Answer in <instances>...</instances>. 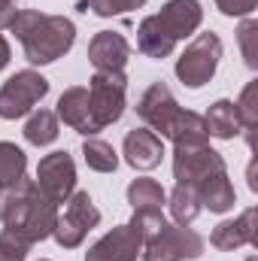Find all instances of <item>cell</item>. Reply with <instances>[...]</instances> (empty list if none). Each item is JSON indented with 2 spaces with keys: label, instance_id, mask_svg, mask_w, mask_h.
Masks as SVG:
<instances>
[{
  "label": "cell",
  "instance_id": "6da1fadb",
  "mask_svg": "<svg viewBox=\"0 0 258 261\" xmlns=\"http://www.w3.org/2000/svg\"><path fill=\"white\" fill-rule=\"evenodd\" d=\"M173 176L179 186H189L200 206L210 213H228L237 203L234 186L228 179V164L216 149H210V143L173 146Z\"/></svg>",
  "mask_w": 258,
  "mask_h": 261
},
{
  "label": "cell",
  "instance_id": "7a4b0ae2",
  "mask_svg": "<svg viewBox=\"0 0 258 261\" xmlns=\"http://www.w3.org/2000/svg\"><path fill=\"white\" fill-rule=\"evenodd\" d=\"M58 219V203H52L49 197L37 189L34 179H21L15 189H9L0 197V222L3 231L12 234L15 240L34 246L46 237H52Z\"/></svg>",
  "mask_w": 258,
  "mask_h": 261
},
{
  "label": "cell",
  "instance_id": "3957f363",
  "mask_svg": "<svg viewBox=\"0 0 258 261\" xmlns=\"http://www.w3.org/2000/svg\"><path fill=\"white\" fill-rule=\"evenodd\" d=\"M9 31L24 49L31 64H52L64 58L76 43V24L64 15H49L40 9H18Z\"/></svg>",
  "mask_w": 258,
  "mask_h": 261
},
{
  "label": "cell",
  "instance_id": "277c9868",
  "mask_svg": "<svg viewBox=\"0 0 258 261\" xmlns=\"http://www.w3.org/2000/svg\"><path fill=\"white\" fill-rule=\"evenodd\" d=\"M203 255V237L189 225L164 222L149 240H143V261H194Z\"/></svg>",
  "mask_w": 258,
  "mask_h": 261
},
{
  "label": "cell",
  "instance_id": "5b68a950",
  "mask_svg": "<svg viewBox=\"0 0 258 261\" xmlns=\"http://www.w3.org/2000/svg\"><path fill=\"white\" fill-rule=\"evenodd\" d=\"M125 94H128L125 70H94V76L88 79V103L100 130L122 119Z\"/></svg>",
  "mask_w": 258,
  "mask_h": 261
},
{
  "label": "cell",
  "instance_id": "8992f818",
  "mask_svg": "<svg viewBox=\"0 0 258 261\" xmlns=\"http://www.w3.org/2000/svg\"><path fill=\"white\" fill-rule=\"evenodd\" d=\"M219 61H222V40H219V34H213V31L197 34L186 46V52L179 55V61H176V76L189 88H203L216 76Z\"/></svg>",
  "mask_w": 258,
  "mask_h": 261
},
{
  "label": "cell",
  "instance_id": "52a82bcc",
  "mask_svg": "<svg viewBox=\"0 0 258 261\" xmlns=\"http://www.w3.org/2000/svg\"><path fill=\"white\" fill-rule=\"evenodd\" d=\"M49 94V79L37 70H18L12 73L3 88H0V119L15 122L28 113H34V107Z\"/></svg>",
  "mask_w": 258,
  "mask_h": 261
},
{
  "label": "cell",
  "instance_id": "ba28073f",
  "mask_svg": "<svg viewBox=\"0 0 258 261\" xmlns=\"http://www.w3.org/2000/svg\"><path fill=\"white\" fill-rule=\"evenodd\" d=\"M64 203L67 206H64V213H58V219H55L52 237H55L58 246L76 249V246L85 240V234H88L91 228H97L100 210L94 206V200H91L88 192H73Z\"/></svg>",
  "mask_w": 258,
  "mask_h": 261
},
{
  "label": "cell",
  "instance_id": "9c48e42d",
  "mask_svg": "<svg viewBox=\"0 0 258 261\" xmlns=\"http://www.w3.org/2000/svg\"><path fill=\"white\" fill-rule=\"evenodd\" d=\"M34 182L52 203H64L76 189V164H73L70 152L61 149V152H49L46 158H40Z\"/></svg>",
  "mask_w": 258,
  "mask_h": 261
},
{
  "label": "cell",
  "instance_id": "30bf717a",
  "mask_svg": "<svg viewBox=\"0 0 258 261\" xmlns=\"http://www.w3.org/2000/svg\"><path fill=\"white\" fill-rule=\"evenodd\" d=\"M179 113H183V107L176 103V97L170 94V88H167L164 82H152V85L143 91V97L137 100V116H140V122L149 130H155L158 137H167V134H170V128H173L176 119H179Z\"/></svg>",
  "mask_w": 258,
  "mask_h": 261
},
{
  "label": "cell",
  "instance_id": "8fae6325",
  "mask_svg": "<svg viewBox=\"0 0 258 261\" xmlns=\"http://www.w3.org/2000/svg\"><path fill=\"white\" fill-rule=\"evenodd\" d=\"M143 252V234L134 225H119L110 234H104L88 252L85 261H137Z\"/></svg>",
  "mask_w": 258,
  "mask_h": 261
},
{
  "label": "cell",
  "instance_id": "7c38bea8",
  "mask_svg": "<svg viewBox=\"0 0 258 261\" xmlns=\"http://www.w3.org/2000/svg\"><path fill=\"white\" fill-rule=\"evenodd\" d=\"M255 219L258 210L249 206L243 210L237 219H228V222H219L210 234V246H216L219 252H234L240 246H258V234H255Z\"/></svg>",
  "mask_w": 258,
  "mask_h": 261
},
{
  "label": "cell",
  "instance_id": "4fadbf2b",
  "mask_svg": "<svg viewBox=\"0 0 258 261\" xmlns=\"http://www.w3.org/2000/svg\"><path fill=\"white\" fill-rule=\"evenodd\" d=\"M58 122H64L67 128L79 130L85 137H94L97 134V122L91 116V103H88V88L85 85H73L67 88L64 94L58 97Z\"/></svg>",
  "mask_w": 258,
  "mask_h": 261
},
{
  "label": "cell",
  "instance_id": "5bb4252c",
  "mask_svg": "<svg viewBox=\"0 0 258 261\" xmlns=\"http://www.w3.org/2000/svg\"><path fill=\"white\" fill-rule=\"evenodd\" d=\"M131 58V43L119 31H97L88 43V61L94 70H125Z\"/></svg>",
  "mask_w": 258,
  "mask_h": 261
},
{
  "label": "cell",
  "instance_id": "9a60e30c",
  "mask_svg": "<svg viewBox=\"0 0 258 261\" xmlns=\"http://www.w3.org/2000/svg\"><path fill=\"white\" fill-rule=\"evenodd\" d=\"M155 18H158V24H161V28L179 43V40L192 37L194 31L200 28V21H203V9H200L197 0H167Z\"/></svg>",
  "mask_w": 258,
  "mask_h": 261
},
{
  "label": "cell",
  "instance_id": "2e32d148",
  "mask_svg": "<svg viewBox=\"0 0 258 261\" xmlns=\"http://www.w3.org/2000/svg\"><path fill=\"white\" fill-rule=\"evenodd\" d=\"M122 155H125V161H128L134 170H152V167H158L161 158H164V143H161V137H158L155 130L134 128V130H128V137H125Z\"/></svg>",
  "mask_w": 258,
  "mask_h": 261
},
{
  "label": "cell",
  "instance_id": "e0dca14e",
  "mask_svg": "<svg viewBox=\"0 0 258 261\" xmlns=\"http://www.w3.org/2000/svg\"><path fill=\"white\" fill-rule=\"evenodd\" d=\"M173 46H176V40L158 24L155 15H146L140 21V28H137V49L146 58H167L173 52Z\"/></svg>",
  "mask_w": 258,
  "mask_h": 261
},
{
  "label": "cell",
  "instance_id": "ac0fdd59",
  "mask_svg": "<svg viewBox=\"0 0 258 261\" xmlns=\"http://www.w3.org/2000/svg\"><path fill=\"white\" fill-rule=\"evenodd\" d=\"M203 122H207V134L219 137V140H234L243 130L240 119H237V110H234V100H225V97L216 100V103H210Z\"/></svg>",
  "mask_w": 258,
  "mask_h": 261
},
{
  "label": "cell",
  "instance_id": "d6986e66",
  "mask_svg": "<svg viewBox=\"0 0 258 261\" xmlns=\"http://www.w3.org/2000/svg\"><path fill=\"white\" fill-rule=\"evenodd\" d=\"M24 170H28V155L15 143L0 140V189L3 192L15 189L24 179Z\"/></svg>",
  "mask_w": 258,
  "mask_h": 261
},
{
  "label": "cell",
  "instance_id": "ffe728a7",
  "mask_svg": "<svg viewBox=\"0 0 258 261\" xmlns=\"http://www.w3.org/2000/svg\"><path fill=\"white\" fill-rule=\"evenodd\" d=\"M167 140L173 146H186V143H210V134H207V122L200 113H192V110H183L176 125L170 128Z\"/></svg>",
  "mask_w": 258,
  "mask_h": 261
},
{
  "label": "cell",
  "instance_id": "44dd1931",
  "mask_svg": "<svg viewBox=\"0 0 258 261\" xmlns=\"http://www.w3.org/2000/svg\"><path fill=\"white\" fill-rule=\"evenodd\" d=\"M128 203L134 210H164L167 203V192L161 189V182L140 176L128 186Z\"/></svg>",
  "mask_w": 258,
  "mask_h": 261
},
{
  "label": "cell",
  "instance_id": "7402d4cb",
  "mask_svg": "<svg viewBox=\"0 0 258 261\" xmlns=\"http://www.w3.org/2000/svg\"><path fill=\"white\" fill-rule=\"evenodd\" d=\"M58 116L52 113V110H37V113H31V119H28V125H24V140L31 143V146H49V143H55L58 140Z\"/></svg>",
  "mask_w": 258,
  "mask_h": 261
},
{
  "label": "cell",
  "instance_id": "603a6c76",
  "mask_svg": "<svg viewBox=\"0 0 258 261\" xmlns=\"http://www.w3.org/2000/svg\"><path fill=\"white\" fill-rule=\"evenodd\" d=\"M167 206H170V216H173V222L176 225H192L194 219L200 216V200L194 195L189 186H173V192L167 195Z\"/></svg>",
  "mask_w": 258,
  "mask_h": 261
},
{
  "label": "cell",
  "instance_id": "cb8c5ba5",
  "mask_svg": "<svg viewBox=\"0 0 258 261\" xmlns=\"http://www.w3.org/2000/svg\"><path fill=\"white\" fill-rule=\"evenodd\" d=\"M82 158L91 170L97 173H113L119 167V152L107 143V140H97V137H88L82 143Z\"/></svg>",
  "mask_w": 258,
  "mask_h": 261
},
{
  "label": "cell",
  "instance_id": "d4e9b609",
  "mask_svg": "<svg viewBox=\"0 0 258 261\" xmlns=\"http://www.w3.org/2000/svg\"><path fill=\"white\" fill-rule=\"evenodd\" d=\"M234 110H237V119H240V125L246 130V140L252 143V130L258 125V82L255 79L240 91V97L234 100Z\"/></svg>",
  "mask_w": 258,
  "mask_h": 261
},
{
  "label": "cell",
  "instance_id": "484cf974",
  "mask_svg": "<svg viewBox=\"0 0 258 261\" xmlns=\"http://www.w3.org/2000/svg\"><path fill=\"white\" fill-rule=\"evenodd\" d=\"M140 6H146V0H82V3H79L82 12L91 9V12L100 15V18L125 15V12H134V9H140Z\"/></svg>",
  "mask_w": 258,
  "mask_h": 261
},
{
  "label": "cell",
  "instance_id": "4316f807",
  "mask_svg": "<svg viewBox=\"0 0 258 261\" xmlns=\"http://www.w3.org/2000/svg\"><path fill=\"white\" fill-rule=\"evenodd\" d=\"M237 40H240V49H243V61L249 70L258 67V21L255 18H246L237 31Z\"/></svg>",
  "mask_w": 258,
  "mask_h": 261
},
{
  "label": "cell",
  "instance_id": "83f0119b",
  "mask_svg": "<svg viewBox=\"0 0 258 261\" xmlns=\"http://www.w3.org/2000/svg\"><path fill=\"white\" fill-rule=\"evenodd\" d=\"M164 222H167V219H164L161 210H134V216H131V225L143 234V240H149Z\"/></svg>",
  "mask_w": 258,
  "mask_h": 261
},
{
  "label": "cell",
  "instance_id": "f1b7e54d",
  "mask_svg": "<svg viewBox=\"0 0 258 261\" xmlns=\"http://www.w3.org/2000/svg\"><path fill=\"white\" fill-rule=\"evenodd\" d=\"M28 249H31L28 243H21L12 234L0 231V261H24L28 258Z\"/></svg>",
  "mask_w": 258,
  "mask_h": 261
},
{
  "label": "cell",
  "instance_id": "f546056e",
  "mask_svg": "<svg viewBox=\"0 0 258 261\" xmlns=\"http://www.w3.org/2000/svg\"><path fill=\"white\" fill-rule=\"evenodd\" d=\"M216 6L225 15H252L258 0H216Z\"/></svg>",
  "mask_w": 258,
  "mask_h": 261
},
{
  "label": "cell",
  "instance_id": "4dcf8cb0",
  "mask_svg": "<svg viewBox=\"0 0 258 261\" xmlns=\"http://www.w3.org/2000/svg\"><path fill=\"white\" fill-rule=\"evenodd\" d=\"M15 12H18V6H15V0H0V31L12 24V18H15Z\"/></svg>",
  "mask_w": 258,
  "mask_h": 261
},
{
  "label": "cell",
  "instance_id": "1f68e13d",
  "mask_svg": "<svg viewBox=\"0 0 258 261\" xmlns=\"http://www.w3.org/2000/svg\"><path fill=\"white\" fill-rule=\"evenodd\" d=\"M9 58H12V52H9V43H6V37L0 34V70L9 64Z\"/></svg>",
  "mask_w": 258,
  "mask_h": 261
},
{
  "label": "cell",
  "instance_id": "d6a6232c",
  "mask_svg": "<svg viewBox=\"0 0 258 261\" xmlns=\"http://www.w3.org/2000/svg\"><path fill=\"white\" fill-rule=\"evenodd\" d=\"M0 197H3V189H0Z\"/></svg>",
  "mask_w": 258,
  "mask_h": 261
}]
</instances>
